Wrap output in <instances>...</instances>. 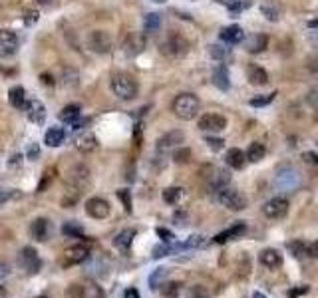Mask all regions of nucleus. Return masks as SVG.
<instances>
[{
    "mask_svg": "<svg viewBox=\"0 0 318 298\" xmlns=\"http://www.w3.org/2000/svg\"><path fill=\"white\" fill-rule=\"evenodd\" d=\"M111 91L120 100H134L137 96V82L134 76L129 74H114L111 76Z\"/></svg>",
    "mask_w": 318,
    "mask_h": 298,
    "instance_id": "nucleus-1",
    "label": "nucleus"
},
{
    "mask_svg": "<svg viewBox=\"0 0 318 298\" xmlns=\"http://www.w3.org/2000/svg\"><path fill=\"white\" fill-rule=\"evenodd\" d=\"M173 114L179 119H193L199 114V100L193 94H181L173 100Z\"/></svg>",
    "mask_w": 318,
    "mask_h": 298,
    "instance_id": "nucleus-2",
    "label": "nucleus"
},
{
    "mask_svg": "<svg viewBox=\"0 0 318 298\" xmlns=\"http://www.w3.org/2000/svg\"><path fill=\"white\" fill-rule=\"evenodd\" d=\"M274 185L280 191H294L301 185V173L294 167H290V165H283V167L276 169Z\"/></svg>",
    "mask_w": 318,
    "mask_h": 298,
    "instance_id": "nucleus-3",
    "label": "nucleus"
},
{
    "mask_svg": "<svg viewBox=\"0 0 318 298\" xmlns=\"http://www.w3.org/2000/svg\"><path fill=\"white\" fill-rule=\"evenodd\" d=\"M217 199H219V203H221L223 207L231 209V211H242V209L247 207V199H245L237 189L223 187V189L219 191V195H217Z\"/></svg>",
    "mask_w": 318,
    "mask_h": 298,
    "instance_id": "nucleus-4",
    "label": "nucleus"
},
{
    "mask_svg": "<svg viewBox=\"0 0 318 298\" xmlns=\"http://www.w3.org/2000/svg\"><path fill=\"white\" fill-rule=\"evenodd\" d=\"M88 46L96 54H107L111 50V36L106 30H93L88 36Z\"/></svg>",
    "mask_w": 318,
    "mask_h": 298,
    "instance_id": "nucleus-5",
    "label": "nucleus"
},
{
    "mask_svg": "<svg viewBox=\"0 0 318 298\" xmlns=\"http://www.w3.org/2000/svg\"><path fill=\"white\" fill-rule=\"evenodd\" d=\"M20 265L26 270V274H36L40 267H42V260L38 256V251L32 249V247H24L22 253H20Z\"/></svg>",
    "mask_w": 318,
    "mask_h": 298,
    "instance_id": "nucleus-6",
    "label": "nucleus"
},
{
    "mask_svg": "<svg viewBox=\"0 0 318 298\" xmlns=\"http://www.w3.org/2000/svg\"><path fill=\"white\" fill-rule=\"evenodd\" d=\"M88 179H90V169H88L86 165H76V167H72V171H70L68 183L74 187L72 191L80 195L82 193V189L88 185Z\"/></svg>",
    "mask_w": 318,
    "mask_h": 298,
    "instance_id": "nucleus-7",
    "label": "nucleus"
},
{
    "mask_svg": "<svg viewBox=\"0 0 318 298\" xmlns=\"http://www.w3.org/2000/svg\"><path fill=\"white\" fill-rule=\"evenodd\" d=\"M263 213H265L269 219H283L288 213V201L285 197H274V199L265 203Z\"/></svg>",
    "mask_w": 318,
    "mask_h": 298,
    "instance_id": "nucleus-8",
    "label": "nucleus"
},
{
    "mask_svg": "<svg viewBox=\"0 0 318 298\" xmlns=\"http://www.w3.org/2000/svg\"><path fill=\"white\" fill-rule=\"evenodd\" d=\"M86 213L90 215L91 219H106L109 215V203L102 197H91L86 201Z\"/></svg>",
    "mask_w": 318,
    "mask_h": 298,
    "instance_id": "nucleus-9",
    "label": "nucleus"
},
{
    "mask_svg": "<svg viewBox=\"0 0 318 298\" xmlns=\"http://www.w3.org/2000/svg\"><path fill=\"white\" fill-rule=\"evenodd\" d=\"M30 235L34 240H38V243H46L48 238L52 237V223L44 219V217H38V219H34L30 225Z\"/></svg>",
    "mask_w": 318,
    "mask_h": 298,
    "instance_id": "nucleus-10",
    "label": "nucleus"
},
{
    "mask_svg": "<svg viewBox=\"0 0 318 298\" xmlns=\"http://www.w3.org/2000/svg\"><path fill=\"white\" fill-rule=\"evenodd\" d=\"M88 256H90V251H88V247H84V245H74V247L66 249V253H64V260H62V265H64V267H72V265H80V263H84V260H86Z\"/></svg>",
    "mask_w": 318,
    "mask_h": 298,
    "instance_id": "nucleus-11",
    "label": "nucleus"
},
{
    "mask_svg": "<svg viewBox=\"0 0 318 298\" xmlns=\"http://www.w3.org/2000/svg\"><path fill=\"white\" fill-rule=\"evenodd\" d=\"M199 127L203 132H221V129L227 127V119L219 114H205L199 119Z\"/></svg>",
    "mask_w": 318,
    "mask_h": 298,
    "instance_id": "nucleus-12",
    "label": "nucleus"
},
{
    "mask_svg": "<svg viewBox=\"0 0 318 298\" xmlns=\"http://www.w3.org/2000/svg\"><path fill=\"white\" fill-rule=\"evenodd\" d=\"M18 50V36L10 30H0V54L12 56Z\"/></svg>",
    "mask_w": 318,
    "mask_h": 298,
    "instance_id": "nucleus-13",
    "label": "nucleus"
},
{
    "mask_svg": "<svg viewBox=\"0 0 318 298\" xmlns=\"http://www.w3.org/2000/svg\"><path fill=\"white\" fill-rule=\"evenodd\" d=\"M185 50H187V42L183 40L181 36H169L161 44V52L167 54V56H181Z\"/></svg>",
    "mask_w": 318,
    "mask_h": 298,
    "instance_id": "nucleus-14",
    "label": "nucleus"
},
{
    "mask_svg": "<svg viewBox=\"0 0 318 298\" xmlns=\"http://www.w3.org/2000/svg\"><path fill=\"white\" fill-rule=\"evenodd\" d=\"M183 139H185V134L181 129H173V132H167L165 135H161L157 139V149L159 151H165V149H171L175 145H179Z\"/></svg>",
    "mask_w": 318,
    "mask_h": 298,
    "instance_id": "nucleus-15",
    "label": "nucleus"
},
{
    "mask_svg": "<svg viewBox=\"0 0 318 298\" xmlns=\"http://www.w3.org/2000/svg\"><path fill=\"white\" fill-rule=\"evenodd\" d=\"M26 116H28V119L34 121V123H42L46 118L44 104H42L40 100H30V102L26 104Z\"/></svg>",
    "mask_w": 318,
    "mask_h": 298,
    "instance_id": "nucleus-16",
    "label": "nucleus"
},
{
    "mask_svg": "<svg viewBox=\"0 0 318 298\" xmlns=\"http://www.w3.org/2000/svg\"><path fill=\"white\" fill-rule=\"evenodd\" d=\"M269 44V38L265 36V34H253V36H249L247 40H245V48H247V52H251V54H258V52H263L265 48Z\"/></svg>",
    "mask_w": 318,
    "mask_h": 298,
    "instance_id": "nucleus-17",
    "label": "nucleus"
},
{
    "mask_svg": "<svg viewBox=\"0 0 318 298\" xmlns=\"http://www.w3.org/2000/svg\"><path fill=\"white\" fill-rule=\"evenodd\" d=\"M247 231V225L245 223H237L233 225L231 229H227V231H223V233H219L217 237L213 238L215 243H219V245H223V243H227V240H233V238H239Z\"/></svg>",
    "mask_w": 318,
    "mask_h": 298,
    "instance_id": "nucleus-18",
    "label": "nucleus"
},
{
    "mask_svg": "<svg viewBox=\"0 0 318 298\" xmlns=\"http://www.w3.org/2000/svg\"><path fill=\"white\" fill-rule=\"evenodd\" d=\"M76 147L84 153H90L98 147V137L91 134V132H84L76 137Z\"/></svg>",
    "mask_w": 318,
    "mask_h": 298,
    "instance_id": "nucleus-19",
    "label": "nucleus"
},
{
    "mask_svg": "<svg viewBox=\"0 0 318 298\" xmlns=\"http://www.w3.org/2000/svg\"><path fill=\"white\" fill-rule=\"evenodd\" d=\"M242 38H245L242 28L241 26H237V24H233V26H227V28L221 30V40L227 42V44H239Z\"/></svg>",
    "mask_w": 318,
    "mask_h": 298,
    "instance_id": "nucleus-20",
    "label": "nucleus"
},
{
    "mask_svg": "<svg viewBox=\"0 0 318 298\" xmlns=\"http://www.w3.org/2000/svg\"><path fill=\"white\" fill-rule=\"evenodd\" d=\"M258 258H260V263L267 268H278L283 265V256H280L278 251H274V249H265Z\"/></svg>",
    "mask_w": 318,
    "mask_h": 298,
    "instance_id": "nucleus-21",
    "label": "nucleus"
},
{
    "mask_svg": "<svg viewBox=\"0 0 318 298\" xmlns=\"http://www.w3.org/2000/svg\"><path fill=\"white\" fill-rule=\"evenodd\" d=\"M225 161H227L229 167H233V169H242L245 167V161H247V153H242L241 149L233 147L227 151V155H225Z\"/></svg>",
    "mask_w": 318,
    "mask_h": 298,
    "instance_id": "nucleus-22",
    "label": "nucleus"
},
{
    "mask_svg": "<svg viewBox=\"0 0 318 298\" xmlns=\"http://www.w3.org/2000/svg\"><path fill=\"white\" fill-rule=\"evenodd\" d=\"M249 82L253 86H265V84H269V74L265 72V68L253 64V66H249Z\"/></svg>",
    "mask_w": 318,
    "mask_h": 298,
    "instance_id": "nucleus-23",
    "label": "nucleus"
},
{
    "mask_svg": "<svg viewBox=\"0 0 318 298\" xmlns=\"http://www.w3.org/2000/svg\"><path fill=\"white\" fill-rule=\"evenodd\" d=\"M64 139H66V134L62 127H50L44 135V143L48 147H58L64 143Z\"/></svg>",
    "mask_w": 318,
    "mask_h": 298,
    "instance_id": "nucleus-24",
    "label": "nucleus"
},
{
    "mask_svg": "<svg viewBox=\"0 0 318 298\" xmlns=\"http://www.w3.org/2000/svg\"><path fill=\"white\" fill-rule=\"evenodd\" d=\"M123 46H125V52L127 54H139L145 48V40L139 34H132V36H127V40H125Z\"/></svg>",
    "mask_w": 318,
    "mask_h": 298,
    "instance_id": "nucleus-25",
    "label": "nucleus"
},
{
    "mask_svg": "<svg viewBox=\"0 0 318 298\" xmlns=\"http://www.w3.org/2000/svg\"><path fill=\"white\" fill-rule=\"evenodd\" d=\"M134 237H136V231H134V229H125V231H121L120 235L114 238V245H116L120 251H127V249L132 247Z\"/></svg>",
    "mask_w": 318,
    "mask_h": 298,
    "instance_id": "nucleus-26",
    "label": "nucleus"
},
{
    "mask_svg": "<svg viewBox=\"0 0 318 298\" xmlns=\"http://www.w3.org/2000/svg\"><path fill=\"white\" fill-rule=\"evenodd\" d=\"M213 84H215L219 89H223V91H227V89L231 88L227 68H217V70L213 72Z\"/></svg>",
    "mask_w": 318,
    "mask_h": 298,
    "instance_id": "nucleus-27",
    "label": "nucleus"
},
{
    "mask_svg": "<svg viewBox=\"0 0 318 298\" xmlns=\"http://www.w3.org/2000/svg\"><path fill=\"white\" fill-rule=\"evenodd\" d=\"M8 102H10L12 107H24V104H26V91H24V88L14 86L8 91Z\"/></svg>",
    "mask_w": 318,
    "mask_h": 298,
    "instance_id": "nucleus-28",
    "label": "nucleus"
},
{
    "mask_svg": "<svg viewBox=\"0 0 318 298\" xmlns=\"http://www.w3.org/2000/svg\"><path fill=\"white\" fill-rule=\"evenodd\" d=\"M82 298H106V292L96 283H86L82 284Z\"/></svg>",
    "mask_w": 318,
    "mask_h": 298,
    "instance_id": "nucleus-29",
    "label": "nucleus"
},
{
    "mask_svg": "<svg viewBox=\"0 0 318 298\" xmlns=\"http://www.w3.org/2000/svg\"><path fill=\"white\" fill-rule=\"evenodd\" d=\"M265 153H267L265 145L258 143V141H255V143H251V147H249V151H247V159H249L251 163H258V161L265 157Z\"/></svg>",
    "mask_w": 318,
    "mask_h": 298,
    "instance_id": "nucleus-30",
    "label": "nucleus"
},
{
    "mask_svg": "<svg viewBox=\"0 0 318 298\" xmlns=\"http://www.w3.org/2000/svg\"><path fill=\"white\" fill-rule=\"evenodd\" d=\"M78 118H80V105H76V104L66 105L60 111V119L62 121H66V123H76Z\"/></svg>",
    "mask_w": 318,
    "mask_h": 298,
    "instance_id": "nucleus-31",
    "label": "nucleus"
},
{
    "mask_svg": "<svg viewBox=\"0 0 318 298\" xmlns=\"http://www.w3.org/2000/svg\"><path fill=\"white\" fill-rule=\"evenodd\" d=\"M260 10H263V14L267 16L271 22H276V20H278L280 10H278V6H274V2H263V4H260Z\"/></svg>",
    "mask_w": 318,
    "mask_h": 298,
    "instance_id": "nucleus-32",
    "label": "nucleus"
},
{
    "mask_svg": "<svg viewBox=\"0 0 318 298\" xmlns=\"http://www.w3.org/2000/svg\"><path fill=\"white\" fill-rule=\"evenodd\" d=\"M167 272H169L167 268H157L152 276H149V286H152L153 290H157V288L163 284V281L167 278Z\"/></svg>",
    "mask_w": 318,
    "mask_h": 298,
    "instance_id": "nucleus-33",
    "label": "nucleus"
},
{
    "mask_svg": "<svg viewBox=\"0 0 318 298\" xmlns=\"http://www.w3.org/2000/svg\"><path fill=\"white\" fill-rule=\"evenodd\" d=\"M62 233L68 235V237H80V235L84 233V229H82L80 223H76V221H68V223L62 227Z\"/></svg>",
    "mask_w": 318,
    "mask_h": 298,
    "instance_id": "nucleus-34",
    "label": "nucleus"
},
{
    "mask_svg": "<svg viewBox=\"0 0 318 298\" xmlns=\"http://www.w3.org/2000/svg\"><path fill=\"white\" fill-rule=\"evenodd\" d=\"M181 193H183L181 187H169V189L163 191V201L169 203V205H173V203H177V201H179Z\"/></svg>",
    "mask_w": 318,
    "mask_h": 298,
    "instance_id": "nucleus-35",
    "label": "nucleus"
},
{
    "mask_svg": "<svg viewBox=\"0 0 318 298\" xmlns=\"http://www.w3.org/2000/svg\"><path fill=\"white\" fill-rule=\"evenodd\" d=\"M159 24H161V18H159V14H155V12L147 14L145 16V20H143L145 32H155V30L159 28Z\"/></svg>",
    "mask_w": 318,
    "mask_h": 298,
    "instance_id": "nucleus-36",
    "label": "nucleus"
},
{
    "mask_svg": "<svg viewBox=\"0 0 318 298\" xmlns=\"http://www.w3.org/2000/svg\"><path fill=\"white\" fill-rule=\"evenodd\" d=\"M161 286H163V288H161L163 296H167V298L179 296V290H181V284L179 283H165V284H161Z\"/></svg>",
    "mask_w": 318,
    "mask_h": 298,
    "instance_id": "nucleus-37",
    "label": "nucleus"
},
{
    "mask_svg": "<svg viewBox=\"0 0 318 298\" xmlns=\"http://www.w3.org/2000/svg\"><path fill=\"white\" fill-rule=\"evenodd\" d=\"M306 245H304L303 240H292V243H288V251L294 254L296 258H303L304 254H306Z\"/></svg>",
    "mask_w": 318,
    "mask_h": 298,
    "instance_id": "nucleus-38",
    "label": "nucleus"
},
{
    "mask_svg": "<svg viewBox=\"0 0 318 298\" xmlns=\"http://www.w3.org/2000/svg\"><path fill=\"white\" fill-rule=\"evenodd\" d=\"M223 4H227L233 12H241L242 8H249L251 6V0H221Z\"/></svg>",
    "mask_w": 318,
    "mask_h": 298,
    "instance_id": "nucleus-39",
    "label": "nucleus"
},
{
    "mask_svg": "<svg viewBox=\"0 0 318 298\" xmlns=\"http://www.w3.org/2000/svg\"><path fill=\"white\" fill-rule=\"evenodd\" d=\"M187 298H209V290L201 284H195L187 290Z\"/></svg>",
    "mask_w": 318,
    "mask_h": 298,
    "instance_id": "nucleus-40",
    "label": "nucleus"
},
{
    "mask_svg": "<svg viewBox=\"0 0 318 298\" xmlns=\"http://www.w3.org/2000/svg\"><path fill=\"white\" fill-rule=\"evenodd\" d=\"M173 159H175V163H187V161L191 159V149L179 147L173 153Z\"/></svg>",
    "mask_w": 318,
    "mask_h": 298,
    "instance_id": "nucleus-41",
    "label": "nucleus"
},
{
    "mask_svg": "<svg viewBox=\"0 0 318 298\" xmlns=\"http://www.w3.org/2000/svg\"><path fill=\"white\" fill-rule=\"evenodd\" d=\"M274 98H276V94H267V96H258V98H253L251 100V105L253 107H260V105H267V104H271Z\"/></svg>",
    "mask_w": 318,
    "mask_h": 298,
    "instance_id": "nucleus-42",
    "label": "nucleus"
},
{
    "mask_svg": "<svg viewBox=\"0 0 318 298\" xmlns=\"http://www.w3.org/2000/svg\"><path fill=\"white\" fill-rule=\"evenodd\" d=\"M209 54H211L215 60H223L229 54V50L219 44H213V46H209Z\"/></svg>",
    "mask_w": 318,
    "mask_h": 298,
    "instance_id": "nucleus-43",
    "label": "nucleus"
},
{
    "mask_svg": "<svg viewBox=\"0 0 318 298\" xmlns=\"http://www.w3.org/2000/svg\"><path fill=\"white\" fill-rule=\"evenodd\" d=\"M118 197H120L121 203H123V209L127 213H132V195H129V191L127 189H121V191H118Z\"/></svg>",
    "mask_w": 318,
    "mask_h": 298,
    "instance_id": "nucleus-44",
    "label": "nucleus"
},
{
    "mask_svg": "<svg viewBox=\"0 0 318 298\" xmlns=\"http://www.w3.org/2000/svg\"><path fill=\"white\" fill-rule=\"evenodd\" d=\"M38 16H40L38 10H26V12H24V24H26V26L36 24V22H38Z\"/></svg>",
    "mask_w": 318,
    "mask_h": 298,
    "instance_id": "nucleus-45",
    "label": "nucleus"
},
{
    "mask_svg": "<svg viewBox=\"0 0 318 298\" xmlns=\"http://www.w3.org/2000/svg\"><path fill=\"white\" fill-rule=\"evenodd\" d=\"M205 141H207V145H209V147H211V149H215V151L223 149V143H225V141H223L221 137H207Z\"/></svg>",
    "mask_w": 318,
    "mask_h": 298,
    "instance_id": "nucleus-46",
    "label": "nucleus"
},
{
    "mask_svg": "<svg viewBox=\"0 0 318 298\" xmlns=\"http://www.w3.org/2000/svg\"><path fill=\"white\" fill-rule=\"evenodd\" d=\"M303 159L308 165H318V153H314V151H304Z\"/></svg>",
    "mask_w": 318,
    "mask_h": 298,
    "instance_id": "nucleus-47",
    "label": "nucleus"
},
{
    "mask_svg": "<svg viewBox=\"0 0 318 298\" xmlns=\"http://www.w3.org/2000/svg\"><path fill=\"white\" fill-rule=\"evenodd\" d=\"M203 245H205L203 237H189V240L185 243V247H187V249H193V247H203Z\"/></svg>",
    "mask_w": 318,
    "mask_h": 298,
    "instance_id": "nucleus-48",
    "label": "nucleus"
},
{
    "mask_svg": "<svg viewBox=\"0 0 318 298\" xmlns=\"http://www.w3.org/2000/svg\"><path fill=\"white\" fill-rule=\"evenodd\" d=\"M308 290H310L308 286H298V288H292V290H288V296L296 298V296H301V294H306Z\"/></svg>",
    "mask_w": 318,
    "mask_h": 298,
    "instance_id": "nucleus-49",
    "label": "nucleus"
},
{
    "mask_svg": "<svg viewBox=\"0 0 318 298\" xmlns=\"http://www.w3.org/2000/svg\"><path fill=\"white\" fill-rule=\"evenodd\" d=\"M306 100H308V104L312 105V107H316L318 109V88H314L308 96H306Z\"/></svg>",
    "mask_w": 318,
    "mask_h": 298,
    "instance_id": "nucleus-50",
    "label": "nucleus"
},
{
    "mask_svg": "<svg viewBox=\"0 0 318 298\" xmlns=\"http://www.w3.org/2000/svg\"><path fill=\"white\" fill-rule=\"evenodd\" d=\"M38 155H40V147H38L36 143H32L30 147H28V159L36 161V159H38Z\"/></svg>",
    "mask_w": 318,
    "mask_h": 298,
    "instance_id": "nucleus-51",
    "label": "nucleus"
},
{
    "mask_svg": "<svg viewBox=\"0 0 318 298\" xmlns=\"http://www.w3.org/2000/svg\"><path fill=\"white\" fill-rule=\"evenodd\" d=\"M306 253H308V256H310V258H318V240H314L312 245H308Z\"/></svg>",
    "mask_w": 318,
    "mask_h": 298,
    "instance_id": "nucleus-52",
    "label": "nucleus"
},
{
    "mask_svg": "<svg viewBox=\"0 0 318 298\" xmlns=\"http://www.w3.org/2000/svg\"><path fill=\"white\" fill-rule=\"evenodd\" d=\"M157 235H159V237L163 238V240H165V243H169V240H171V238H173V235H171V233H169V231H167V229H157Z\"/></svg>",
    "mask_w": 318,
    "mask_h": 298,
    "instance_id": "nucleus-53",
    "label": "nucleus"
},
{
    "mask_svg": "<svg viewBox=\"0 0 318 298\" xmlns=\"http://www.w3.org/2000/svg\"><path fill=\"white\" fill-rule=\"evenodd\" d=\"M40 80H42L44 86H54V80H52V76L50 74H42L40 76Z\"/></svg>",
    "mask_w": 318,
    "mask_h": 298,
    "instance_id": "nucleus-54",
    "label": "nucleus"
},
{
    "mask_svg": "<svg viewBox=\"0 0 318 298\" xmlns=\"http://www.w3.org/2000/svg\"><path fill=\"white\" fill-rule=\"evenodd\" d=\"M125 298H139V292H137L136 288H127L125 290Z\"/></svg>",
    "mask_w": 318,
    "mask_h": 298,
    "instance_id": "nucleus-55",
    "label": "nucleus"
},
{
    "mask_svg": "<svg viewBox=\"0 0 318 298\" xmlns=\"http://www.w3.org/2000/svg\"><path fill=\"white\" fill-rule=\"evenodd\" d=\"M308 26H310V28H316L318 30V18H316V20H310V22H308Z\"/></svg>",
    "mask_w": 318,
    "mask_h": 298,
    "instance_id": "nucleus-56",
    "label": "nucleus"
},
{
    "mask_svg": "<svg viewBox=\"0 0 318 298\" xmlns=\"http://www.w3.org/2000/svg\"><path fill=\"white\" fill-rule=\"evenodd\" d=\"M6 276V267H0V278Z\"/></svg>",
    "mask_w": 318,
    "mask_h": 298,
    "instance_id": "nucleus-57",
    "label": "nucleus"
},
{
    "mask_svg": "<svg viewBox=\"0 0 318 298\" xmlns=\"http://www.w3.org/2000/svg\"><path fill=\"white\" fill-rule=\"evenodd\" d=\"M253 298H267V296H265V294H260V292H255V294H253Z\"/></svg>",
    "mask_w": 318,
    "mask_h": 298,
    "instance_id": "nucleus-58",
    "label": "nucleus"
},
{
    "mask_svg": "<svg viewBox=\"0 0 318 298\" xmlns=\"http://www.w3.org/2000/svg\"><path fill=\"white\" fill-rule=\"evenodd\" d=\"M38 2H40V4H50L52 0H38Z\"/></svg>",
    "mask_w": 318,
    "mask_h": 298,
    "instance_id": "nucleus-59",
    "label": "nucleus"
},
{
    "mask_svg": "<svg viewBox=\"0 0 318 298\" xmlns=\"http://www.w3.org/2000/svg\"><path fill=\"white\" fill-rule=\"evenodd\" d=\"M153 2H165V0H153Z\"/></svg>",
    "mask_w": 318,
    "mask_h": 298,
    "instance_id": "nucleus-60",
    "label": "nucleus"
},
{
    "mask_svg": "<svg viewBox=\"0 0 318 298\" xmlns=\"http://www.w3.org/2000/svg\"><path fill=\"white\" fill-rule=\"evenodd\" d=\"M38 298H46V296H38Z\"/></svg>",
    "mask_w": 318,
    "mask_h": 298,
    "instance_id": "nucleus-61",
    "label": "nucleus"
}]
</instances>
